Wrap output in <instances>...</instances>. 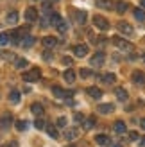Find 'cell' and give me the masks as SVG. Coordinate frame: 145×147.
I'll return each instance as SVG.
<instances>
[{
  "mask_svg": "<svg viewBox=\"0 0 145 147\" xmlns=\"http://www.w3.org/2000/svg\"><path fill=\"white\" fill-rule=\"evenodd\" d=\"M113 43L117 45L120 50H133L134 47H133V43H129L126 38H122V36H115L113 38Z\"/></svg>",
  "mask_w": 145,
  "mask_h": 147,
  "instance_id": "cell-1",
  "label": "cell"
},
{
  "mask_svg": "<svg viewBox=\"0 0 145 147\" xmlns=\"http://www.w3.org/2000/svg\"><path fill=\"white\" fill-rule=\"evenodd\" d=\"M93 24H95V27L100 29V31H107V29H109V20L100 16V14H95V16H93Z\"/></svg>",
  "mask_w": 145,
  "mask_h": 147,
  "instance_id": "cell-2",
  "label": "cell"
},
{
  "mask_svg": "<svg viewBox=\"0 0 145 147\" xmlns=\"http://www.w3.org/2000/svg\"><path fill=\"white\" fill-rule=\"evenodd\" d=\"M40 77H41V70L40 68H32L31 72L23 74V81H25V83H36Z\"/></svg>",
  "mask_w": 145,
  "mask_h": 147,
  "instance_id": "cell-3",
  "label": "cell"
},
{
  "mask_svg": "<svg viewBox=\"0 0 145 147\" xmlns=\"http://www.w3.org/2000/svg\"><path fill=\"white\" fill-rule=\"evenodd\" d=\"M104 61H106V54L104 52H95V56L90 59V63H91V67H102L104 65Z\"/></svg>",
  "mask_w": 145,
  "mask_h": 147,
  "instance_id": "cell-4",
  "label": "cell"
},
{
  "mask_svg": "<svg viewBox=\"0 0 145 147\" xmlns=\"http://www.w3.org/2000/svg\"><path fill=\"white\" fill-rule=\"evenodd\" d=\"M118 31H120V34H124V36H133L134 34V29L127 24V22H118Z\"/></svg>",
  "mask_w": 145,
  "mask_h": 147,
  "instance_id": "cell-5",
  "label": "cell"
},
{
  "mask_svg": "<svg viewBox=\"0 0 145 147\" xmlns=\"http://www.w3.org/2000/svg\"><path fill=\"white\" fill-rule=\"evenodd\" d=\"M131 79H133L134 84L143 86V84H145V72H142V70H134L133 76H131Z\"/></svg>",
  "mask_w": 145,
  "mask_h": 147,
  "instance_id": "cell-6",
  "label": "cell"
},
{
  "mask_svg": "<svg viewBox=\"0 0 145 147\" xmlns=\"http://www.w3.org/2000/svg\"><path fill=\"white\" fill-rule=\"evenodd\" d=\"M11 124H13V115L11 113H4L0 117V127L2 129H9Z\"/></svg>",
  "mask_w": 145,
  "mask_h": 147,
  "instance_id": "cell-7",
  "label": "cell"
},
{
  "mask_svg": "<svg viewBox=\"0 0 145 147\" xmlns=\"http://www.w3.org/2000/svg\"><path fill=\"white\" fill-rule=\"evenodd\" d=\"M77 136H79V129L77 127H66L64 129V138H66L68 142H74Z\"/></svg>",
  "mask_w": 145,
  "mask_h": 147,
  "instance_id": "cell-8",
  "label": "cell"
},
{
  "mask_svg": "<svg viewBox=\"0 0 145 147\" xmlns=\"http://www.w3.org/2000/svg\"><path fill=\"white\" fill-rule=\"evenodd\" d=\"M74 54H75L77 57H84L86 54H88V45H86V43L75 45V47H74Z\"/></svg>",
  "mask_w": 145,
  "mask_h": 147,
  "instance_id": "cell-9",
  "label": "cell"
},
{
  "mask_svg": "<svg viewBox=\"0 0 145 147\" xmlns=\"http://www.w3.org/2000/svg\"><path fill=\"white\" fill-rule=\"evenodd\" d=\"M25 20L27 22H36L38 20V9H36V7H29L25 11Z\"/></svg>",
  "mask_w": 145,
  "mask_h": 147,
  "instance_id": "cell-10",
  "label": "cell"
},
{
  "mask_svg": "<svg viewBox=\"0 0 145 147\" xmlns=\"http://www.w3.org/2000/svg\"><path fill=\"white\" fill-rule=\"evenodd\" d=\"M63 77H64V81H66L68 84H74L75 83V72L72 70V68H68V70H64V74H63Z\"/></svg>",
  "mask_w": 145,
  "mask_h": 147,
  "instance_id": "cell-11",
  "label": "cell"
},
{
  "mask_svg": "<svg viewBox=\"0 0 145 147\" xmlns=\"http://www.w3.org/2000/svg\"><path fill=\"white\" fill-rule=\"evenodd\" d=\"M88 93H90V97L95 99V100H99L100 97H102V90H100V88H97V86H90V88H88Z\"/></svg>",
  "mask_w": 145,
  "mask_h": 147,
  "instance_id": "cell-12",
  "label": "cell"
},
{
  "mask_svg": "<svg viewBox=\"0 0 145 147\" xmlns=\"http://www.w3.org/2000/svg\"><path fill=\"white\" fill-rule=\"evenodd\" d=\"M43 45L47 49H54L57 45V38H54V36H45V38H43Z\"/></svg>",
  "mask_w": 145,
  "mask_h": 147,
  "instance_id": "cell-13",
  "label": "cell"
},
{
  "mask_svg": "<svg viewBox=\"0 0 145 147\" xmlns=\"http://www.w3.org/2000/svg\"><path fill=\"white\" fill-rule=\"evenodd\" d=\"M113 109H115V104H111V102H106V104H100L99 106V111L102 113V115H109Z\"/></svg>",
  "mask_w": 145,
  "mask_h": 147,
  "instance_id": "cell-14",
  "label": "cell"
},
{
  "mask_svg": "<svg viewBox=\"0 0 145 147\" xmlns=\"http://www.w3.org/2000/svg\"><path fill=\"white\" fill-rule=\"evenodd\" d=\"M113 129H115V133H118V135H124L126 131H127V126L122 120H117L115 122V126H113Z\"/></svg>",
  "mask_w": 145,
  "mask_h": 147,
  "instance_id": "cell-15",
  "label": "cell"
},
{
  "mask_svg": "<svg viewBox=\"0 0 145 147\" xmlns=\"http://www.w3.org/2000/svg\"><path fill=\"white\" fill-rule=\"evenodd\" d=\"M20 45L21 47H25V49H29V47H32L34 45V38L31 34H25L23 38H21V41H20Z\"/></svg>",
  "mask_w": 145,
  "mask_h": 147,
  "instance_id": "cell-16",
  "label": "cell"
},
{
  "mask_svg": "<svg viewBox=\"0 0 145 147\" xmlns=\"http://www.w3.org/2000/svg\"><path fill=\"white\" fill-rule=\"evenodd\" d=\"M52 95L57 97V99H64L66 97V92H64L61 86H52Z\"/></svg>",
  "mask_w": 145,
  "mask_h": 147,
  "instance_id": "cell-17",
  "label": "cell"
},
{
  "mask_svg": "<svg viewBox=\"0 0 145 147\" xmlns=\"http://www.w3.org/2000/svg\"><path fill=\"white\" fill-rule=\"evenodd\" d=\"M95 142H97L99 145H109V144H111V138L106 136V135H97V136H95Z\"/></svg>",
  "mask_w": 145,
  "mask_h": 147,
  "instance_id": "cell-18",
  "label": "cell"
},
{
  "mask_svg": "<svg viewBox=\"0 0 145 147\" xmlns=\"http://www.w3.org/2000/svg\"><path fill=\"white\" fill-rule=\"evenodd\" d=\"M18 13L16 11H11V13H7V16H5V20H7V24H11V25H14V24H18Z\"/></svg>",
  "mask_w": 145,
  "mask_h": 147,
  "instance_id": "cell-19",
  "label": "cell"
},
{
  "mask_svg": "<svg viewBox=\"0 0 145 147\" xmlns=\"http://www.w3.org/2000/svg\"><path fill=\"white\" fill-rule=\"evenodd\" d=\"M31 111L36 115V117H41L43 115V111H45V109H43V106L40 104V102H34V104L31 106Z\"/></svg>",
  "mask_w": 145,
  "mask_h": 147,
  "instance_id": "cell-20",
  "label": "cell"
},
{
  "mask_svg": "<svg viewBox=\"0 0 145 147\" xmlns=\"http://www.w3.org/2000/svg\"><path fill=\"white\" fill-rule=\"evenodd\" d=\"M45 129H47V133L52 136V138H56V140L59 138V133H57V127H56V126H52V124H47Z\"/></svg>",
  "mask_w": 145,
  "mask_h": 147,
  "instance_id": "cell-21",
  "label": "cell"
},
{
  "mask_svg": "<svg viewBox=\"0 0 145 147\" xmlns=\"http://www.w3.org/2000/svg\"><path fill=\"white\" fill-rule=\"evenodd\" d=\"M115 95H117L118 100H127V92H126V88H117V90H115Z\"/></svg>",
  "mask_w": 145,
  "mask_h": 147,
  "instance_id": "cell-22",
  "label": "cell"
},
{
  "mask_svg": "<svg viewBox=\"0 0 145 147\" xmlns=\"http://www.w3.org/2000/svg\"><path fill=\"white\" fill-rule=\"evenodd\" d=\"M59 22H61V16H59V14H57V13H50V16H48V24H52V25L56 27L57 24H59Z\"/></svg>",
  "mask_w": 145,
  "mask_h": 147,
  "instance_id": "cell-23",
  "label": "cell"
},
{
  "mask_svg": "<svg viewBox=\"0 0 145 147\" xmlns=\"http://www.w3.org/2000/svg\"><path fill=\"white\" fill-rule=\"evenodd\" d=\"M95 4H97L99 7H104V9H111V7H113V2H111V0H95Z\"/></svg>",
  "mask_w": 145,
  "mask_h": 147,
  "instance_id": "cell-24",
  "label": "cell"
},
{
  "mask_svg": "<svg viewBox=\"0 0 145 147\" xmlns=\"http://www.w3.org/2000/svg\"><path fill=\"white\" fill-rule=\"evenodd\" d=\"M100 79H102L106 84H111V83H115V81H117V76H115V74H104Z\"/></svg>",
  "mask_w": 145,
  "mask_h": 147,
  "instance_id": "cell-25",
  "label": "cell"
},
{
  "mask_svg": "<svg viewBox=\"0 0 145 147\" xmlns=\"http://www.w3.org/2000/svg\"><path fill=\"white\" fill-rule=\"evenodd\" d=\"M27 65H29V61H27V59H23V57H18V59H14V67H16L18 70L25 68Z\"/></svg>",
  "mask_w": 145,
  "mask_h": 147,
  "instance_id": "cell-26",
  "label": "cell"
},
{
  "mask_svg": "<svg viewBox=\"0 0 145 147\" xmlns=\"http://www.w3.org/2000/svg\"><path fill=\"white\" fill-rule=\"evenodd\" d=\"M115 11H117L118 14L126 13V11H127V4H126V2H117V4H115Z\"/></svg>",
  "mask_w": 145,
  "mask_h": 147,
  "instance_id": "cell-27",
  "label": "cell"
},
{
  "mask_svg": "<svg viewBox=\"0 0 145 147\" xmlns=\"http://www.w3.org/2000/svg\"><path fill=\"white\" fill-rule=\"evenodd\" d=\"M56 27H57V31H59L61 34H66V32H68V24H66L64 20H61V22H59V24H57Z\"/></svg>",
  "mask_w": 145,
  "mask_h": 147,
  "instance_id": "cell-28",
  "label": "cell"
},
{
  "mask_svg": "<svg viewBox=\"0 0 145 147\" xmlns=\"http://www.w3.org/2000/svg\"><path fill=\"white\" fill-rule=\"evenodd\" d=\"M14 126H16L18 131H25L29 127V122L27 120H16V122H14Z\"/></svg>",
  "mask_w": 145,
  "mask_h": 147,
  "instance_id": "cell-29",
  "label": "cell"
},
{
  "mask_svg": "<svg viewBox=\"0 0 145 147\" xmlns=\"http://www.w3.org/2000/svg\"><path fill=\"white\" fill-rule=\"evenodd\" d=\"M93 126H97L95 117H90V119H86V122H84V129H91Z\"/></svg>",
  "mask_w": 145,
  "mask_h": 147,
  "instance_id": "cell-30",
  "label": "cell"
},
{
  "mask_svg": "<svg viewBox=\"0 0 145 147\" xmlns=\"http://www.w3.org/2000/svg\"><path fill=\"white\" fill-rule=\"evenodd\" d=\"M9 100H11V102H14V104H16V102L20 100V92H18V90H13V92L9 93Z\"/></svg>",
  "mask_w": 145,
  "mask_h": 147,
  "instance_id": "cell-31",
  "label": "cell"
},
{
  "mask_svg": "<svg viewBox=\"0 0 145 147\" xmlns=\"http://www.w3.org/2000/svg\"><path fill=\"white\" fill-rule=\"evenodd\" d=\"M134 18L138 22H145V11L143 9H136L134 11Z\"/></svg>",
  "mask_w": 145,
  "mask_h": 147,
  "instance_id": "cell-32",
  "label": "cell"
},
{
  "mask_svg": "<svg viewBox=\"0 0 145 147\" xmlns=\"http://www.w3.org/2000/svg\"><path fill=\"white\" fill-rule=\"evenodd\" d=\"M75 20L79 22V24H84V20H86V13H84V11H77V13H75Z\"/></svg>",
  "mask_w": 145,
  "mask_h": 147,
  "instance_id": "cell-33",
  "label": "cell"
},
{
  "mask_svg": "<svg viewBox=\"0 0 145 147\" xmlns=\"http://www.w3.org/2000/svg\"><path fill=\"white\" fill-rule=\"evenodd\" d=\"M45 126H47V122L43 120V119H36V122H34V127L36 129H45Z\"/></svg>",
  "mask_w": 145,
  "mask_h": 147,
  "instance_id": "cell-34",
  "label": "cell"
},
{
  "mask_svg": "<svg viewBox=\"0 0 145 147\" xmlns=\"http://www.w3.org/2000/svg\"><path fill=\"white\" fill-rule=\"evenodd\" d=\"M7 43H9V34L0 32V45H7Z\"/></svg>",
  "mask_w": 145,
  "mask_h": 147,
  "instance_id": "cell-35",
  "label": "cell"
},
{
  "mask_svg": "<svg viewBox=\"0 0 145 147\" xmlns=\"http://www.w3.org/2000/svg\"><path fill=\"white\" fill-rule=\"evenodd\" d=\"M66 119H64V117H59V119H57V124H56V126L57 127H66Z\"/></svg>",
  "mask_w": 145,
  "mask_h": 147,
  "instance_id": "cell-36",
  "label": "cell"
},
{
  "mask_svg": "<svg viewBox=\"0 0 145 147\" xmlns=\"http://www.w3.org/2000/svg\"><path fill=\"white\" fill-rule=\"evenodd\" d=\"M138 133H136V131H131V133H129V140H131V142H136V140H138Z\"/></svg>",
  "mask_w": 145,
  "mask_h": 147,
  "instance_id": "cell-37",
  "label": "cell"
},
{
  "mask_svg": "<svg viewBox=\"0 0 145 147\" xmlns=\"http://www.w3.org/2000/svg\"><path fill=\"white\" fill-rule=\"evenodd\" d=\"M61 61H63V65H68V67H72V63H74V61H72V57H66V56H64Z\"/></svg>",
  "mask_w": 145,
  "mask_h": 147,
  "instance_id": "cell-38",
  "label": "cell"
},
{
  "mask_svg": "<svg viewBox=\"0 0 145 147\" xmlns=\"http://www.w3.org/2000/svg\"><path fill=\"white\" fill-rule=\"evenodd\" d=\"M81 77H84V79H86V77H91V72H90V70H86V68L81 70Z\"/></svg>",
  "mask_w": 145,
  "mask_h": 147,
  "instance_id": "cell-39",
  "label": "cell"
},
{
  "mask_svg": "<svg viewBox=\"0 0 145 147\" xmlns=\"http://www.w3.org/2000/svg\"><path fill=\"white\" fill-rule=\"evenodd\" d=\"M75 120H77V122H83V120H84V117H83L81 113H75Z\"/></svg>",
  "mask_w": 145,
  "mask_h": 147,
  "instance_id": "cell-40",
  "label": "cell"
},
{
  "mask_svg": "<svg viewBox=\"0 0 145 147\" xmlns=\"http://www.w3.org/2000/svg\"><path fill=\"white\" fill-rule=\"evenodd\" d=\"M140 127H142V129H145V117H143V119L140 120Z\"/></svg>",
  "mask_w": 145,
  "mask_h": 147,
  "instance_id": "cell-41",
  "label": "cell"
},
{
  "mask_svg": "<svg viewBox=\"0 0 145 147\" xmlns=\"http://www.w3.org/2000/svg\"><path fill=\"white\" fill-rule=\"evenodd\" d=\"M140 145L145 147V136H140Z\"/></svg>",
  "mask_w": 145,
  "mask_h": 147,
  "instance_id": "cell-42",
  "label": "cell"
},
{
  "mask_svg": "<svg viewBox=\"0 0 145 147\" xmlns=\"http://www.w3.org/2000/svg\"><path fill=\"white\" fill-rule=\"evenodd\" d=\"M43 57H45V59L48 61V59H50V52H45V54H43Z\"/></svg>",
  "mask_w": 145,
  "mask_h": 147,
  "instance_id": "cell-43",
  "label": "cell"
},
{
  "mask_svg": "<svg viewBox=\"0 0 145 147\" xmlns=\"http://www.w3.org/2000/svg\"><path fill=\"white\" fill-rule=\"evenodd\" d=\"M142 5H143V7H145V0H142Z\"/></svg>",
  "mask_w": 145,
  "mask_h": 147,
  "instance_id": "cell-44",
  "label": "cell"
},
{
  "mask_svg": "<svg viewBox=\"0 0 145 147\" xmlns=\"http://www.w3.org/2000/svg\"><path fill=\"white\" fill-rule=\"evenodd\" d=\"M115 147H120V145H115Z\"/></svg>",
  "mask_w": 145,
  "mask_h": 147,
  "instance_id": "cell-45",
  "label": "cell"
},
{
  "mask_svg": "<svg viewBox=\"0 0 145 147\" xmlns=\"http://www.w3.org/2000/svg\"><path fill=\"white\" fill-rule=\"evenodd\" d=\"M72 147H74V145H72Z\"/></svg>",
  "mask_w": 145,
  "mask_h": 147,
  "instance_id": "cell-46",
  "label": "cell"
},
{
  "mask_svg": "<svg viewBox=\"0 0 145 147\" xmlns=\"http://www.w3.org/2000/svg\"><path fill=\"white\" fill-rule=\"evenodd\" d=\"M56 2H57V0H56Z\"/></svg>",
  "mask_w": 145,
  "mask_h": 147,
  "instance_id": "cell-47",
  "label": "cell"
}]
</instances>
